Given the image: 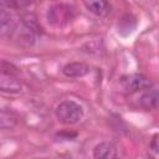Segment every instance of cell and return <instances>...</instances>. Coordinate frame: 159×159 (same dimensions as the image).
<instances>
[{
  "instance_id": "cell-1",
  "label": "cell",
  "mask_w": 159,
  "mask_h": 159,
  "mask_svg": "<svg viewBox=\"0 0 159 159\" xmlns=\"http://www.w3.org/2000/svg\"><path fill=\"white\" fill-rule=\"evenodd\" d=\"M83 107L72 99L62 101L55 108V116L58 119V122L67 125L78 123L83 118Z\"/></svg>"
},
{
  "instance_id": "cell-2",
  "label": "cell",
  "mask_w": 159,
  "mask_h": 159,
  "mask_svg": "<svg viewBox=\"0 0 159 159\" xmlns=\"http://www.w3.org/2000/svg\"><path fill=\"white\" fill-rule=\"evenodd\" d=\"M47 21L53 26H65L75 19V9L67 4H55L47 9Z\"/></svg>"
},
{
  "instance_id": "cell-3",
  "label": "cell",
  "mask_w": 159,
  "mask_h": 159,
  "mask_svg": "<svg viewBox=\"0 0 159 159\" xmlns=\"http://www.w3.org/2000/svg\"><path fill=\"white\" fill-rule=\"evenodd\" d=\"M9 65V68L4 63H1V76H0V89L6 93H17L21 91V81L16 73L15 70H10L11 65Z\"/></svg>"
},
{
  "instance_id": "cell-4",
  "label": "cell",
  "mask_w": 159,
  "mask_h": 159,
  "mask_svg": "<svg viewBox=\"0 0 159 159\" xmlns=\"http://www.w3.org/2000/svg\"><path fill=\"white\" fill-rule=\"evenodd\" d=\"M119 83L127 93H135L139 91H144L152 86V82L144 75L140 73H132L123 76L119 80Z\"/></svg>"
},
{
  "instance_id": "cell-5",
  "label": "cell",
  "mask_w": 159,
  "mask_h": 159,
  "mask_svg": "<svg viewBox=\"0 0 159 159\" xmlns=\"http://www.w3.org/2000/svg\"><path fill=\"white\" fill-rule=\"evenodd\" d=\"M139 106L144 111H154L159 108V89L148 87L138 98Z\"/></svg>"
},
{
  "instance_id": "cell-6",
  "label": "cell",
  "mask_w": 159,
  "mask_h": 159,
  "mask_svg": "<svg viewBox=\"0 0 159 159\" xmlns=\"http://www.w3.org/2000/svg\"><path fill=\"white\" fill-rule=\"evenodd\" d=\"M89 72V66L84 62H68L62 67V73L68 78H80Z\"/></svg>"
},
{
  "instance_id": "cell-7",
  "label": "cell",
  "mask_w": 159,
  "mask_h": 159,
  "mask_svg": "<svg viewBox=\"0 0 159 159\" xmlns=\"http://www.w3.org/2000/svg\"><path fill=\"white\" fill-rule=\"evenodd\" d=\"M117 157V147L111 142H102L93 148V158L96 159H114Z\"/></svg>"
},
{
  "instance_id": "cell-8",
  "label": "cell",
  "mask_w": 159,
  "mask_h": 159,
  "mask_svg": "<svg viewBox=\"0 0 159 159\" xmlns=\"http://www.w3.org/2000/svg\"><path fill=\"white\" fill-rule=\"evenodd\" d=\"M83 4L91 14L98 17H104L111 11L108 0H83Z\"/></svg>"
},
{
  "instance_id": "cell-9",
  "label": "cell",
  "mask_w": 159,
  "mask_h": 159,
  "mask_svg": "<svg viewBox=\"0 0 159 159\" xmlns=\"http://www.w3.org/2000/svg\"><path fill=\"white\" fill-rule=\"evenodd\" d=\"M0 26H1V35L2 36H10L15 32L16 30V20L14 15L5 9L1 10V16H0Z\"/></svg>"
},
{
  "instance_id": "cell-10",
  "label": "cell",
  "mask_w": 159,
  "mask_h": 159,
  "mask_svg": "<svg viewBox=\"0 0 159 159\" xmlns=\"http://www.w3.org/2000/svg\"><path fill=\"white\" fill-rule=\"evenodd\" d=\"M17 118L14 114V112L7 111L6 108L1 109V116H0V124L2 129H11L16 125Z\"/></svg>"
},
{
  "instance_id": "cell-11",
  "label": "cell",
  "mask_w": 159,
  "mask_h": 159,
  "mask_svg": "<svg viewBox=\"0 0 159 159\" xmlns=\"http://www.w3.org/2000/svg\"><path fill=\"white\" fill-rule=\"evenodd\" d=\"M1 5L6 9H16L19 6V2L17 0H1Z\"/></svg>"
}]
</instances>
